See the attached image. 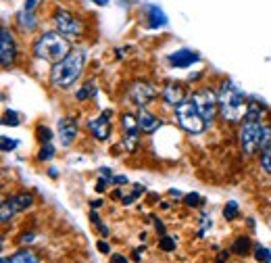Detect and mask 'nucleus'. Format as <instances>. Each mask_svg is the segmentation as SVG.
<instances>
[{
    "label": "nucleus",
    "mask_w": 271,
    "mask_h": 263,
    "mask_svg": "<svg viewBox=\"0 0 271 263\" xmlns=\"http://www.w3.org/2000/svg\"><path fill=\"white\" fill-rule=\"evenodd\" d=\"M83 61H86V52L83 50H71L69 55L54 63L50 69V84L54 88H69L77 82V77L82 75Z\"/></svg>",
    "instance_id": "f257e3e1"
},
{
    "label": "nucleus",
    "mask_w": 271,
    "mask_h": 263,
    "mask_svg": "<svg viewBox=\"0 0 271 263\" xmlns=\"http://www.w3.org/2000/svg\"><path fill=\"white\" fill-rule=\"evenodd\" d=\"M217 98H219L221 117L226 119V121L236 123L240 119H244V115H246V111H249V109H246L242 90H240L238 86H234L231 82H223Z\"/></svg>",
    "instance_id": "f03ea898"
},
{
    "label": "nucleus",
    "mask_w": 271,
    "mask_h": 263,
    "mask_svg": "<svg viewBox=\"0 0 271 263\" xmlns=\"http://www.w3.org/2000/svg\"><path fill=\"white\" fill-rule=\"evenodd\" d=\"M69 42L65 40L63 36L48 32L40 36L34 44V55L38 59H44V61H50V63H59L69 55Z\"/></svg>",
    "instance_id": "7ed1b4c3"
},
{
    "label": "nucleus",
    "mask_w": 271,
    "mask_h": 263,
    "mask_svg": "<svg viewBox=\"0 0 271 263\" xmlns=\"http://www.w3.org/2000/svg\"><path fill=\"white\" fill-rule=\"evenodd\" d=\"M261 130L263 123L259 117V109L249 107V111L244 115L242 130H240V144H242V151L246 154H252L257 153V149H261Z\"/></svg>",
    "instance_id": "20e7f679"
},
{
    "label": "nucleus",
    "mask_w": 271,
    "mask_h": 263,
    "mask_svg": "<svg viewBox=\"0 0 271 263\" xmlns=\"http://www.w3.org/2000/svg\"><path fill=\"white\" fill-rule=\"evenodd\" d=\"M175 119L186 132H190V134H200V132H205V128H207V121L203 119V115L198 113L192 98H186L184 103L175 107Z\"/></svg>",
    "instance_id": "39448f33"
},
{
    "label": "nucleus",
    "mask_w": 271,
    "mask_h": 263,
    "mask_svg": "<svg viewBox=\"0 0 271 263\" xmlns=\"http://www.w3.org/2000/svg\"><path fill=\"white\" fill-rule=\"evenodd\" d=\"M192 100H194L198 113L203 115V119L207 123H211L217 115V109H219V98H217L215 92L213 90H198L196 94L192 96Z\"/></svg>",
    "instance_id": "423d86ee"
},
{
    "label": "nucleus",
    "mask_w": 271,
    "mask_h": 263,
    "mask_svg": "<svg viewBox=\"0 0 271 263\" xmlns=\"http://www.w3.org/2000/svg\"><path fill=\"white\" fill-rule=\"evenodd\" d=\"M54 25H57L61 36H67V38L80 36L82 29H83L80 17H75V15L69 13V11H57L54 13Z\"/></svg>",
    "instance_id": "0eeeda50"
},
{
    "label": "nucleus",
    "mask_w": 271,
    "mask_h": 263,
    "mask_svg": "<svg viewBox=\"0 0 271 263\" xmlns=\"http://www.w3.org/2000/svg\"><path fill=\"white\" fill-rule=\"evenodd\" d=\"M157 94H159L157 88H154L152 84H148V82H136V84H131V86H129V98L134 100L140 109H144L150 100H154Z\"/></svg>",
    "instance_id": "6e6552de"
},
{
    "label": "nucleus",
    "mask_w": 271,
    "mask_h": 263,
    "mask_svg": "<svg viewBox=\"0 0 271 263\" xmlns=\"http://www.w3.org/2000/svg\"><path fill=\"white\" fill-rule=\"evenodd\" d=\"M111 115H113L111 109H104L103 113L98 115V117L88 119V128H90L92 134L98 138V140H106V138L111 136V121H108Z\"/></svg>",
    "instance_id": "1a4fd4ad"
},
{
    "label": "nucleus",
    "mask_w": 271,
    "mask_h": 263,
    "mask_svg": "<svg viewBox=\"0 0 271 263\" xmlns=\"http://www.w3.org/2000/svg\"><path fill=\"white\" fill-rule=\"evenodd\" d=\"M121 126H123V132H125V140H123V144H125L127 153H134L136 144H138V132H140L138 117L125 113V115H123V119H121Z\"/></svg>",
    "instance_id": "9d476101"
},
{
    "label": "nucleus",
    "mask_w": 271,
    "mask_h": 263,
    "mask_svg": "<svg viewBox=\"0 0 271 263\" xmlns=\"http://www.w3.org/2000/svg\"><path fill=\"white\" fill-rule=\"evenodd\" d=\"M15 55H17V48H15L13 34L6 27H2V34H0V61H2V67H11Z\"/></svg>",
    "instance_id": "9b49d317"
},
{
    "label": "nucleus",
    "mask_w": 271,
    "mask_h": 263,
    "mask_svg": "<svg viewBox=\"0 0 271 263\" xmlns=\"http://www.w3.org/2000/svg\"><path fill=\"white\" fill-rule=\"evenodd\" d=\"M59 136H61V144H63V146L71 144L75 140V136H77V123H75V119H71V117L59 119Z\"/></svg>",
    "instance_id": "f8f14e48"
},
{
    "label": "nucleus",
    "mask_w": 271,
    "mask_h": 263,
    "mask_svg": "<svg viewBox=\"0 0 271 263\" xmlns=\"http://www.w3.org/2000/svg\"><path fill=\"white\" fill-rule=\"evenodd\" d=\"M194 61H198V52L194 50H175L169 55V63H171L173 67H180V69H186V67H190Z\"/></svg>",
    "instance_id": "ddd939ff"
},
{
    "label": "nucleus",
    "mask_w": 271,
    "mask_h": 263,
    "mask_svg": "<svg viewBox=\"0 0 271 263\" xmlns=\"http://www.w3.org/2000/svg\"><path fill=\"white\" fill-rule=\"evenodd\" d=\"M161 96H163V100H165L167 105H171V107H177L180 103H184V100H186L184 88L180 86V84H167V86L163 88Z\"/></svg>",
    "instance_id": "4468645a"
},
{
    "label": "nucleus",
    "mask_w": 271,
    "mask_h": 263,
    "mask_svg": "<svg viewBox=\"0 0 271 263\" xmlns=\"http://www.w3.org/2000/svg\"><path fill=\"white\" fill-rule=\"evenodd\" d=\"M138 126H140L144 134H152V132H157L161 128V119L154 117L150 111L140 109V113H138Z\"/></svg>",
    "instance_id": "2eb2a0df"
},
{
    "label": "nucleus",
    "mask_w": 271,
    "mask_h": 263,
    "mask_svg": "<svg viewBox=\"0 0 271 263\" xmlns=\"http://www.w3.org/2000/svg\"><path fill=\"white\" fill-rule=\"evenodd\" d=\"M6 200H9V205H11L13 211H15V213H19V211H25L27 207H32L34 197H32V195H27V192H19V195H15V197L6 198Z\"/></svg>",
    "instance_id": "dca6fc26"
},
{
    "label": "nucleus",
    "mask_w": 271,
    "mask_h": 263,
    "mask_svg": "<svg viewBox=\"0 0 271 263\" xmlns=\"http://www.w3.org/2000/svg\"><path fill=\"white\" fill-rule=\"evenodd\" d=\"M146 13H148V25L150 27H163V25H167V15L163 13L159 6L148 4V6H146Z\"/></svg>",
    "instance_id": "f3484780"
},
{
    "label": "nucleus",
    "mask_w": 271,
    "mask_h": 263,
    "mask_svg": "<svg viewBox=\"0 0 271 263\" xmlns=\"http://www.w3.org/2000/svg\"><path fill=\"white\" fill-rule=\"evenodd\" d=\"M11 263H40L38 255L29 249H21L19 253H15L11 257Z\"/></svg>",
    "instance_id": "a211bd4d"
},
{
    "label": "nucleus",
    "mask_w": 271,
    "mask_h": 263,
    "mask_svg": "<svg viewBox=\"0 0 271 263\" xmlns=\"http://www.w3.org/2000/svg\"><path fill=\"white\" fill-rule=\"evenodd\" d=\"M17 23L21 25V29H27V32H32V29L36 27L34 11H25V9H23V11L17 15Z\"/></svg>",
    "instance_id": "6ab92c4d"
},
{
    "label": "nucleus",
    "mask_w": 271,
    "mask_h": 263,
    "mask_svg": "<svg viewBox=\"0 0 271 263\" xmlns=\"http://www.w3.org/2000/svg\"><path fill=\"white\" fill-rule=\"evenodd\" d=\"M250 249V238L249 236H240L238 241L234 242V246H231V253H236V255H246Z\"/></svg>",
    "instance_id": "aec40b11"
},
{
    "label": "nucleus",
    "mask_w": 271,
    "mask_h": 263,
    "mask_svg": "<svg viewBox=\"0 0 271 263\" xmlns=\"http://www.w3.org/2000/svg\"><path fill=\"white\" fill-rule=\"evenodd\" d=\"M96 94V86H94V82H86L83 86L80 88V92H77V98L80 100H86L90 96H94Z\"/></svg>",
    "instance_id": "412c9836"
},
{
    "label": "nucleus",
    "mask_w": 271,
    "mask_h": 263,
    "mask_svg": "<svg viewBox=\"0 0 271 263\" xmlns=\"http://www.w3.org/2000/svg\"><path fill=\"white\" fill-rule=\"evenodd\" d=\"M159 249H161V251H165V253L175 251V238H173V236H161V241H159Z\"/></svg>",
    "instance_id": "4be33fe9"
},
{
    "label": "nucleus",
    "mask_w": 271,
    "mask_h": 263,
    "mask_svg": "<svg viewBox=\"0 0 271 263\" xmlns=\"http://www.w3.org/2000/svg\"><path fill=\"white\" fill-rule=\"evenodd\" d=\"M223 218L226 219H236L238 218V203L236 200H229V203L223 207Z\"/></svg>",
    "instance_id": "5701e85b"
},
{
    "label": "nucleus",
    "mask_w": 271,
    "mask_h": 263,
    "mask_svg": "<svg viewBox=\"0 0 271 263\" xmlns=\"http://www.w3.org/2000/svg\"><path fill=\"white\" fill-rule=\"evenodd\" d=\"M54 157V146L50 144V142H46V144H42V149H40V153H38V159L40 161H50Z\"/></svg>",
    "instance_id": "b1692460"
},
{
    "label": "nucleus",
    "mask_w": 271,
    "mask_h": 263,
    "mask_svg": "<svg viewBox=\"0 0 271 263\" xmlns=\"http://www.w3.org/2000/svg\"><path fill=\"white\" fill-rule=\"evenodd\" d=\"M36 134H38V140H40L42 144H46V142H50V140H52V130H50V128H46V126H38Z\"/></svg>",
    "instance_id": "393cba45"
},
{
    "label": "nucleus",
    "mask_w": 271,
    "mask_h": 263,
    "mask_svg": "<svg viewBox=\"0 0 271 263\" xmlns=\"http://www.w3.org/2000/svg\"><path fill=\"white\" fill-rule=\"evenodd\" d=\"M261 165L265 169L267 174H271V144L267 149H263V154H261Z\"/></svg>",
    "instance_id": "a878e982"
},
{
    "label": "nucleus",
    "mask_w": 271,
    "mask_h": 263,
    "mask_svg": "<svg viewBox=\"0 0 271 263\" xmlns=\"http://www.w3.org/2000/svg\"><path fill=\"white\" fill-rule=\"evenodd\" d=\"M2 123L4 126H19L21 119H19V113H15V111H6L4 113V117H2Z\"/></svg>",
    "instance_id": "bb28decb"
},
{
    "label": "nucleus",
    "mask_w": 271,
    "mask_h": 263,
    "mask_svg": "<svg viewBox=\"0 0 271 263\" xmlns=\"http://www.w3.org/2000/svg\"><path fill=\"white\" fill-rule=\"evenodd\" d=\"M15 215V211L11 209V205H9V200H4L2 203V207H0V219H2V223H6V221H11V218Z\"/></svg>",
    "instance_id": "cd10ccee"
},
{
    "label": "nucleus",
    "mask_w": 271,
    "mask_h": 263,
    "mask_svg": "<svg viewBox=\"0 0 271 263\" xmlns=\"http://www.w3.org/2000/svg\"><path fill=\"white\" fill-rule=\"evenodd\" d=\"M0 149H2L4 153L17 149V140H13V138H9V136H2L0 138Z\"/></svg>",
    "instance_id": "c85d7f7f"
},
{
    "label": "nucleus",
    "mask_w": 271,
    "mask_h": 263,
    "mask_svg": "<svg viewBox=\"0 0 271 263\" xmlns=\"http://www.w3.org/2000/svg\"><path fill=\"white\" fill-rule=\"evenodd\" d=\"M257 261H263V263H271V253L265 249V246H257Z\"/></svg>",
    "instance_id": "c756f323"
},
{
    "label": "nucleus",
    "mask_w": 271,
    "mask_h": 263,
    "mask_svg": "<svg viewBox=\"0 0 271 263\" xmlns=\"http://www.w3.org/2000/svg\"><path fill=\"white\" fill-rule=\"evenodd\" d=\"M184 203L188 205V207H198L200 205V197L196 195V192H190V195L184 197Z\"/></svg>",
    "instance_id": "7c9ffc66"
},
{
    "label": "nucleus",
    "mask_w": 271,
    "mask_h": 263,
    "mask_svg": "<svg viewBox=\"0 0 271 263\" xmlns=\"http://www.w3.org/2000/svg\"><path fill=\"white\" fill-rule=\"evenodd\" d=\"M90 221H92V223H94V226H96V228H98L100 232H103V236H106V234H108V230H106V228L103 226V223H100V218H98V215H96L94 211H92V213H90Z\"/></svg>",
    "instance_id": "2f4dec72"
},
{
    "label": "nucleus",
    "mask_w": 271,
    "mask_h": 263,
    "mask_svg": "<svg viewBox=\"0 0 271 263\" xmlns=\"http://www.w3.org/2000/svg\"><path fill=\"white\" fill-rule=\"evenodd\" d=\"M42 2H44V0H25V6H23V9H25V11H36Z\"/></svg>",
    "instance_id": "473e14b6"
},
{
    "label": "nucleus",
    "mask_w": 271,
    "mask_h": 263,
    "mask_svg": "<svg viewBox=\"0 0 271 263\" xmlns=\"http://www.w3.org/2000/svg\"><path fill=\"white\" fill-rule=\"evenodd\" d=\"M111 263H129V259L121 253H115V255H111Z\"/></svg>",
    "instance_id": "72a5a7b5"
},
{
    "label": "nucleus",
    "mask_w": 271,
    "mask_h": 263,
    "mask_svg": "<svg viewBox=\"0 0 271 263\" xmlns=\"http://www.w3.org/2000/svg\"><path fill=\"white\" fill-rule=\"evenodd\" d=\"M34 238H36V234H34V232H25V234L21 236V242H23V244H27V242H32Z\"/></svg>",
    "instance_id": "f704fd0d"
},
{
    "label": "nucleus",
    "mask_w": 271,
    "mask_h": 263,
    "mask_svg": "<svg viewBox=\"0 0 271 263\" xmlns=\"http://www.w3.org/2000/svg\"><path fill=\"white\" fill-rule=\"evenodd\" d=\"M226 259H229V253L228 251H221V255L217 257V263H226Z\"/></svg>",
    "instance_id": "c9c22d12"
},
{
    "label": "nucleus",
    "mask_w": 271,
    "mask_h": 263,
    "mask_svg": "<svg viewBox=\"0 0 271 263\" xmlns=\"http://www.w3.org/2000/svg\"><path fill=\"white\" fill-rule=\"evenodd\" d=\"M98 251H100V253H108L111 249H108V244H106V242L100 241V242H98Z\"/></svg>",
    "instance_id": "e433bc0d"
},
{
    "label": "nucleus",
    "mask_w": 271,
    "mask_h": 263,
    "mask_svg": "<svg viewBox=\"0 0 271 263\" xmlns=\"http://www.w3.org/2000/svg\"><path fill=\"white\" fill-rule=\"evenodd\" d=\"M111 182H115V184H125V182H127V177H125V175H117V177H113Z\"/></svg>",
    "instance_id": "4c0bfd02"
},
{
    "label": "nucleus",
    "mask_w": 271,
    "mask_h": 263,
    "mask_svg": "<svg viewBox=\"0 0 271 263\" xmlns=\"http://www.w3.org/2000/svg\"><path fill=\"white\" fill-rule=\"evenodd\" d=\"M100 174H103L104 177H111V180H113V174H111V169H108V167H100Z\"/></svg>",
    "instance_id": "58836bf2"
},
{
    "label": "nucleus",
    "mask_w": 271,
    "mask_h": 263,
    "mask_svg": "<svg viewBox=\"0 0 271 263\" xmlns=\"http://www.w3.org/2000/svg\"><path fill=\"white\" fill-rule=\"evenodd\" d=\"M106 188V180H98V184H96V190L98 192H103Z\"/></svg>",
    "instance_id": "ea45409f"
},
{
    "label": "nucleus",
    "mask_w": 271,
    "mask_h": 263,
    "mask_svg": "<svg viewBox=\"0 0 271 263\" xmlns=\"http://www.w3.org/2000/svg\"><path fill=\"white\" fill-rule=\"evenodd\" d=\"M90 2H96L98 6H104V4H108V0H90Z\"/></svg>",
    "instance_id": "a19ab883"
},
{
    "label": "nucleus",
    "mask_w": 271,
    "mask_h": 263,
    "mask_svg": "<svg viewBox=\"0 0 271 263\" xmlns=\"http://www.w3.org/2000/svg\"><path fill=\"white\" fill-rule=\"evenodd\" d=\"M140 253H142V251H134V257H131V259H134V261H140V257H142Z\"/></svg>",
    "instance_id": "79ce46f5"
},
{
    "label": "nucleus",
    "mask_w": 271,
    "mask_h": 263,
    "mask_svg": "<svg viewBox=\"0 0 271 263\" xmlns=\"http://www.w3.org/2000/svg\"><path fill=\"white\" fill-rule=\"evenodd\" d=\"M100 205H103V200H100V198H96V200H92V207H100Z\"/></svg>",
    "instance_id": "37998d69"
},
{
    "label": "nucleus",
    "mask_w": 271,
    "mask_h": 263,
    "mask_svg": "<svg viewBox=\"0 0 271 263\" xmlns=\"http://www.w3.org/2000/svg\"><path fill=\"white\" fill-rule=\"evenodd\" d=\"M48 175H50V177H57V169H54V167H50V172H48Z\"/></svg>",
    "instance_id": "c03bdc74"
},
{
    "label": "nucleus",
    "mask_w": 271,
    "mask_h": 263,
    "mask_svg": "<svg viewBox=\"0 0 271 263\" xmlns=\"http://www.w3.org/2000/svg\"><path fill=\"white\" fill-rule=\"evenodd\" d=\"M2 263H11V259H6V257H2Z\"/></svg>",
    "instance_id": "a18cd8bd"
}]
</instances>
